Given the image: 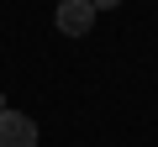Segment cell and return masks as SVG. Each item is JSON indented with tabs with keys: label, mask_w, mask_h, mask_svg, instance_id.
I'll return each mask as SVG.
<instances>
[{
	"label": "cell",
	"mask_w": 158,
	"mask_h": 147,
	"mask_svg": "<svg viewBox=\"0 0 158 147\" xmlns=\"http://www.w3.org/2000/svg\"><path fill=\"white\" fill-rule=\"evenodd\" d=\"M90 6H95V11H116L121 0H90Z\"/></svg>",
	"instance_id": "3957f363"
},
{
	"label": "cell",
	"mask_w": 158,
	"mask_h": 147,
	"mask_svg": "<svg viewBox=\"0 0 158 147\" xmlns=\"http://www.w3.org/2000/svg\"><path fill=\"white\" fill-rule=\"evenodd\" d=\"M53 21H58L63 37H85V32L95 26V6H90V0H58Z\"/></svg>",
	"instance_id": "7a4b0ae2"
},
{
	"label": "cell",
	"mask_w": 158,
	"mask_h": 147,
	"mask_svg": "<svg viewBox=\"0 0 158 147\" xmlns=\"http://www.w3.org/2000/svg\"><path fill=\"white\" fill-rule=\"evenodd\" d=\"M0 110H6V100H0Z\"/></svg>",
	"instance_id": "277c9868"
},
{
	"label": "cell",
	"mask_w": 158,
	"mask_h": 147,
	"mask_svg": "<svg viewBox=\"0 0 158 147\" xmlns=\"http://www.w3.org/2000/svg\"><path fill=\"white\" fill-rule=\"evenodd\" d=\"M0 147H37V121L27 110H0Z\"/></svg>",
	"instance_id": "6da1fadb"
}]
</instances>
